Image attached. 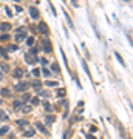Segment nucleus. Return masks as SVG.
<instances>
[{
  "mask_svg": "<svg viewBox=\"0 0 133 139\" xmlns=\"http://www.w3.org/2000/svg\"><path fill=\"white\" fill-rule=\"evenodd\" d=\"M14 39L16 42H22V40L26 39V28L25 26H20L16 30V34H14Z\"/></svg>",
  "mask_w": 133,
  "mask_h": 139,
  "instance_id": "f257e3e1",
  "label": "nucleus"
},
{
  "mask_svg": "<svg viewBox=\"0 0 133 139\" xmlns=\"http://www.w3.org/2000/svg\"><path fill=\"white\" fill-rule=\"evenodd\" d=\"M40 48H42V51H45L47 54L53 53V48H51V42H50V39H42V40H40Z\"/></svg>",
  "mask_w": 133,
  "mask_h": 139,
  "instance_id": "f03ea898",
  "label": "nucleus"
},
{
  "mask_svg": "<svg viewBox=\"0 0 133 139\" xmlns=\"http://www.w3.org/2000/svg\"><path fill=\"white\" fill-rule=\"evenodd\" d=\"M28 87H30V82H20V84H17L16 87H14V90L16 91H19V93H23V91H26L28 90Z\"/></svg>",
  "mask_w": 133,
  "mask_h": 139,
  "instance_id": "7ed1b4c3",
  "label": "nucleus"
},
{
  "mask_svg": "<svg viewBox=\"0 0 133 139\" xmlns=\"http://www.w3.org/2000/svg\"><path fill=\"white\" fill-rule=\"evenodd\" d=\"M39 31L42 33L43 36H48V34H50V28H48V25H47V23L40 22V23H39Z\"/></svg>",
  "mask_w": 133,
  "mask_h": 139,
  "instance_id": "20e7f679",
  "label": "nucleus"
},
{
  "mask_svg": "<svg viewBox=\"0 0 133 139\" xmlns=\"http://www.w3.org/2000/svg\"><path fill=\"white\" fill-rule=\"evenodd\" d=\"M36 128H37L40 133H42V135H45V136H48V135H50L48 128H47V127H45L43 124H40V122H37V124H36Z\"/></svg>",
  "mask_w": 133,
  "mask_h": 139,
  "instance_id": "39448f33",
  "label": "nucleus"
},
{
  "mask_svg": "<svg viewBox=\"0 0 133 139\" xmlns=\"http://www.w3.org/2000/svg\"><path fill=\"white\" fill-rule=\"evenodd\" d=\"M30 16H31V19L37 20L39 19V9L36 6H30Z\"/></svg>",
  "mask_w": 133,
  "mask_h": 139,
  "instance_id": "423d86ee",
  "label": "nucleus"
},
{
  "mask_svg": "<svg viewBox=\"0 0 133 139\" xmlns=\"http://www.w3.org/2000/svg\"><path fill=\"white\" fill-rule=\"evenodd\" d=\"M9 30H11V25H9L8 22H5V23H0V31H2L3 34H6Z\"/></svg>",
  "mask_w": 133,
  "mask_h": 139,
  "instance_id": "0eeeda50",
  "label": "nucleus"
},
{
  "mask_svg": "<svg viewBox=\"0 0 133 139\" xmlns=\"http://www.w3.org/2000/svg\"><path fill=\"white\" fill-rule=\"evenodd\" d=\"M25 60H26V63H37V57L26 53V54H25Z\"/></svg>",
  "mask_w": 133,
  "mask_h": 139,
  "instance_id": "6e6552de",
  "label": "nucleus"
},
{
  "mask_svg": "<svg viewBox=\"0 0 133 139\" xmlns=\"http://www.w3.org/2000/svg\"><path fill=\"white\" fill-rule=\"evenodd\" d=\"M22 76H23V70H20V68H16L14 71H13V77H14V79H20Z\"/></svg>",
  "mask_w": 133,
  "mask_h": 139,
  "instance_id": "1a4fd4ad",
  "label": "nucleus"
},
{
  "mask_svg": "<svg viewBox=\"0 0 133 139\" xmlns=\"http://www.w3.org/2000/svg\"><path fill=\"white\" fill-rule=\"evenodd\" d=\"M54 121H56V118H54V116H50V114H47V116H45V124H47L48 127H50V125H53V122H54Z\"/></svg>",
  "mask_w": 133,
  "mask_h": 139,
  "instance_id": "9d476101",
  "label": "nucleus"
},
{
  "mask_svg": "<svg viewBox=\"0 0 133 139\" xmlns=\"http://www.w3.org/2000/svg\"><path fill=\"white\" fill-rule=\"evenodd\" d=\"M51 71H54V74H60V68H59V65H57L56 62L51 63Z\"/></svg>",
  "mask_w": 133,
  "mask_h": 139,
  "instance_id": "9b49d317",
  "label": "nucleus"
},
{
  "mask_svg": "<svg viewBox=\"0 0 133 139\" xmlns=\"http://www.w3.org/2000/svg\"><path fill=\"white\" fill-rule=\"evenodd\" d=\"M30 85H31V87H34V88H36V90H39L40 87H42V82L36 79V80H33V82H30Z\"/></svg>",
  "mask_w": 133,
  "mask_h": 139,
  "instance_id": "f8f14e48",
  "label": "nucleus"
},
{
  "mask_svg": "<svg viewBox=\"0 0 133 139\" xmlns=\"http://www.w3.org/2000/svg\"><path fill=\"white\" fill-rule=\"evenodd\" d=\"M22 107H23L22 101H14V104H13V108L14 110H22Z\"/></svg>",
  "mask_w": 133,
  "mask_h": 139,
  "instance_id": "ddd939ff",
  "label": "nucleus"
},
{
  "mask_svg": "<svg viewBox=\"0 0 133 139\" xmlns=\"http://www.w3.org/2000/svg\"><path fill=\"white\" fill-rule=\"evenodd\" d=\"M36 93H37V94H40L42 97H50V96H51L50 91H40V90H36Z\"/></svg>",
  "mask_w": 133,
  "mask_h": 139,
  "instance_id": "4468645a",
  "label": "nucleus"
},
{
  "mask_svg": "<svg viewBox=\"0 0 133 139\" xmlns=\"http://www.w3.org/2000/svg\"><path fill=\"white\" fill-rule=\"evenodd\" d=\"M114 57H116V59L119 60V63H121V65H124V67H125V62H124V59L121 57V54L118 53V51H114Z\"/></svg>",
  "mask_w": 133,
  "mask_h": 139,
  "instance_id": "2eb2a0df",
  "label": "nucleus"
},
{
  "mask_svg": "<svg viewBox=\"0 0 133 139\" xmlns=\"http://www.w3.org/2000/svg\"><path fill=\"white\" fill-rule=\"evenodd\" d=\"M16 124L20 125V127H25V125H28V121H26V119H17Z\"/></svg>",
  "mask_w": 133,
  "mask_h": 139,
  "instance_id": "dca6fc26",
  "label": "nucleus"
},
{
  "mask_svg": "<svg viewBox=\"0 0 133 139\" xmlns=\"http://www.w3.org/2000/svg\"><path fill=\"white\" fill-rule=\"evenodd\" d=\"M9 131V127L8 125H3L2 128H0V136H3V135H6V133Z\"/></svg>",
  "mask_w": 133,
  "mask_h": 139,
  "instance_id": "f3484780",
  "label": "nucleus"
},
{
  "mask_svg": "<svg viewBox=\"0 0 133 139\" xmlns=\"http://www.w3.org/2000/svg\"><path fill=\"white\" fill-rule=\"evenodd\" d=\"M31 110H33V107H31V105H28V104H25V105L22 107V111H23V113H30Z\"/></svg>",
  "mask_w": 133,
  "mask_h": 139,
  "instance_id": "a211bd4d",
  "label": "nucleus"
},
{
  "mask_svg": "<svg viewBox=\"0 0 133 139\" xmlns=\"http://www.w3.org/2000/svg\"><path fill=\"white\" fill-rule=\"evenodd\" d=\"M42 104H43V107H45V110H47V111H51V110H53V107H51V104H50V102L42 101Z\"/></svg>",
  "mask_w": 133,
  "mask_h": 139,
  "instance_id": "6ab92c4d",
  "label": "nucleus"
},
{
  "mask_svg": "<svg viewBox=\"0 0 133 139\" xmlns=\"http://www.w3.org/2000/svg\"><path fill=\"white\" fill-rule=\"evenodd\" d=\"M63 16H65V19H67V22H68V26H70V28H74V26H73V22H71V19H70V16H68L65 11H63Z\"/></svg>",
  "mask_w": 133,
  "mask_h": 139,
  "instance_id": "aec40b11",
  "label": "nucleus"
},
{
  "mask_svg": "<svg viewBox=\"0 0 133 139\" xmlns=\"http://www.w3.org/2000/svg\"><path fill=\"white\" fill-rule=\"evenodd\" d=\"M0 68H2V71H3V73H8V71H9L8 63H0Z\"/></svg>",
  "mask_w": 133,
  "mask_h": 139,
  "instance_id": "412c9836",
  "label": "nucleus"
},
{
  "mask_svg": "<svg viewBox=\"0 0 133 139\" xmlns=\"http://www.w3.org/2000/svg\"><path fill=\"white\" fill-rule=\"evenodd\" d=\"M2 96H5V97H9V96H11V91H9L8 88H2Z\"/></svg>",
  "mask_w": 133,
  "mask_h": 139,
  "instance_id": "4be33fe9",
  "label": "nucleus"
},
{
  "mask_svg": "<svg viewBox=\"0 0 133 139\" xmlns=\"http://www.w3.org/2000/svg\"><path fill=\"white\" fill-rule=\"evenodd\" d=\"M45 85H47V87H57V82H56V80H47Z\"/></svg>",
  "mask_w": 133,
  "mask_h": 139,
  "instance_id": "5701e85b",
  "label": "nucleus"
},
{
  "mask_svg": "<svg viewBox=\"0 0 133 139\" xmlns=\"http://www.w3.org/2000/svg\"><path fill=\"white\" fill-rule=\"evenodd\" d=\"M31 74H33V76H34V77H40V70H39V68H34Z\"/></svg>",
  "mask_w": 133,
  "mask_h": 139,
  "instance_id": "b1692460",
  "label": "nucleus"
},
{
  "mask_svg": "<svg viewBox=\"0 0 133 139\" xmlns=\"http://www.w3.org/2000/svg\"><path fill=\"white\" fill-rule=\"evenodd\" d=\"M0 119H2V121H8V119H9V116L5 113V111H0Z\"/></svg>",
  "mask_w": 133,
  "mask_h": 139,
  "instance_id": "393cba45",
  "label": "nucleus"
},
{
  "mask_svg": "<svg viewBox=\"0 0 133 139\" xmlns=\"http://www.w3.org/2000/svg\"><path fill=\"white\" fill-rule=\"evenodd\" d=\"M26 45L28 46H33L34 45V37H26Z\"/></svg>",
  "mask_w": 133,
  "mask_h": 139,
  "instance_id": "a878e982",
  "label": "nucleus"
},
{
  "mask_svg": "<svg viewBox=\"0 0 133 139\" xmlns=\"http://www.w3.org/2000/svg\"><path fill=\"white\" fill-rule=\"evenodd\" d=\"M42 74H43L45 77H50V76H51V71H48L47 68H42Z\"/></svg>",
  "mask_w": 133,
  "mask_h": 139,
  "instance_id": "bb28decb",
  "label": "nucleus"
},
{
  "mask_svg": "<svg viewBox=\"0 0 133 139\" xmlns=\"http://www.w3.org/2000/svg\"><path fill=\"white\" fill-rule=\"evenodd\" d=\"M57 96H59V97L65 96V88H59V90H57Z\"/></svg>",
  "mask_w": 133,
  "mask_h": 139,
  "instance_id": "cd10ccee",
  "label": "nucleus"
},
{
  "mask_svg": "<svg viewBox=\"0 0 133 139\" xmlns=\"http://www.w3.org/2000/svg\"><path fill=\"white\" fill-rule=\"evenodd\" d=\"M28 101H31V96H30V94H23V99H22V104H26Z\"/></svg>",
  "mask_w": 133,
  "mask_h": 139,
  "instance_id": "c85d7f7f",
  "label": "nucleus"
},
{
  "mask_svg": "<svg viewBox=\"0 0 133 139\" xmlns=\"http://www.w3.org/2000/svg\"><path fill=\"white\" fill-rule=\"evenodd\" d=\"M23 136H25V138H28V136H30V138L34 136V130H28V131H25V133H23Z\"/></svg>",
  "mask_w": 133,
  "mask_h": 139,
  "instance_id": "c756f323",
  "label": "nucleus"
},
{
  "mask_svg": "<svg viewBox=\"0 0 133 139\" xmlns=\"http://www.w3.org/2000/svg\"><path fill=\"white\" fill-rule=\"evenodd\" d=\"M39 102H40L39 97H31V107H33V105H37Z\"/></svg>",
  "mask_w": 133,
  "mask_h": 139,
  "instance_id": "7c9ffc66",
  "label": "nucleus"
},
{
  "mask_svg": "<svg viewBox=\"0 0 133 139\" xmlns=\"http://www.w3.org/2000/svg\"><path fill=\"white\" fill-rule=\"evenodd\" d=\"M17 50H19V46H17V45H14V43L8 46V51H17Z\"/></svg>",
  "mask_w": 133,
  "mask_h": 139,
  "instance_id": "2f4dec72",
  "label": "nucleus"
},
{
  "mask_svg": "<svg viewBox=\"0 0 133 139\" xmlns=\"http://www.w3.org/2000/svg\"><path fill=\"white\" fill-rule=\"evenodd\" d=\"M0 40H2V42H6V40H9V36L8 34H2V36H0Z\"/></svg>",
  "mask_w": 133,
  "mask_h": 139,
  "instance_id": "473e14b6",
  "label": "nucleus"
},
{
  "mask_svg": "<svg viewBox=\"0 0 133 139\" xmlns=\"http://www.w3.org/2000/svg\"><path fill=\"white\" fill-rule=\"evenodd\" d=\"M82 67H84V70L87 71V74L90 76V70H88V67H87V63H85V60H82Z\"/></svg>",
  "mask_w": 133,
  "mask_h": 139,
  "instance_id": "72a5a7b5",
  "label": "nucleus"
},
{
  "mask_svg": "<svg viewBox=\"0 0 133 139\" xmlns=\"http://www.w3.org/2000/svg\"><path fill=\"white\" fill-rule=\"evenodd\" d=\"M28 54H31V56H36V54H37V50H36V48H31L30 51H28Z\"/></svg>",
  "mask_w": 133,
  "mask_h": 139,
  "instance_id": "f704fd0d",
  "label": "nucleus"
},
{
  "mask_svg": "<svg viewBox=\"0 0 133 139\" xmlns=\"http://www.w3.org/2000/svg\"><path fill=\"white\" fill-rule=\"evenodd\" d=\"M40 63H42V67L45 68V65H47V63H48V60L45 59V57H42V59H40Z\"/></svg>",
  "mask_w": 133,
  "mask_h": 139,
  "instance_id": "c9c22d12",
  "label": "nucleus"
},
{
  "mask_svg": "<svg viewBox=\"0 0 133 139\" xmlns=\"http://www.w3.org/2000/svg\"><path fill=\"white\" fill-rule=\"evenodd\" d=\"M5 11H6V14H8V16H13V14H11V11H9V8H8V6H5Z\"/></svg>",
  "mask_w": 133,
  "mask_h": 139,
  "instance_id": "e433bc0d",
  "label": "nucleus"
},
{
  "mask_svg": "<svg viewBox=\"0 0 133 139\" xmlns=\"http://www.w3.org/2000/svg\"><path fill=\"white\" fill-rule=\"evenodd\" d=\"M16 11H17V13H22V6H19V5H17V6H16Z\"/></svg>",
  "mask_w": 133,
  "mask_h": 139,
  "instance_id": "4c0bfd02",
  "label": "nucleus"
},
{
  "mask_svg": "<svg viewBox=\"0 0 133 139\" xmlns=\"http://www.w3.org/2000/svg\"><path fill=\"white\" fill-rule=\"evenodd\" d=\"M88 139H96V138H95L93 135H88Z\"/></svg>",
  "mask_w": 133,
  "mask_h": 139,
  "instance_id": "58836bf2",
  "label": "nucleus"
},
{
  "mask_svg": "<svg viewBox=\"0 0 133 139\" xmlns=\"http://www.w3.org/2000/svg\"><path fill=\"white\" fill-rule=\"evenodd\" d=\"M9 139H13V138H9Z\"/></svg>",
  "mask_w": 133,
  "mask_h": 139,
  "instance_id": "ea45409f",
  "label": "nucleus"
}]
</instances>
